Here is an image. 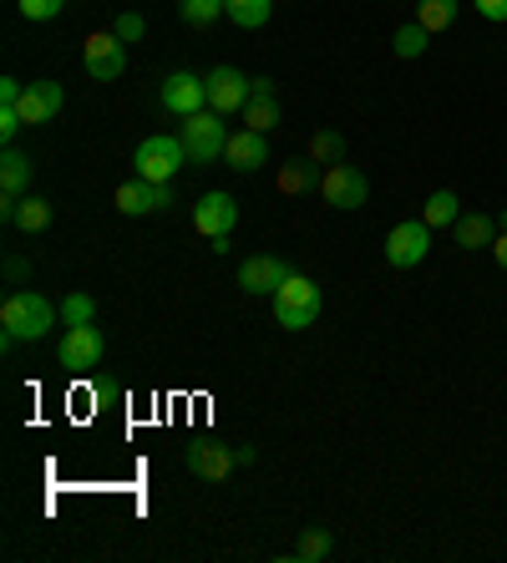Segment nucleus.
Instances as JSON below:
<instances>
[{"label":"nucleus","instance_id":"f257e3e1","mask_svg":"<svg viewBox=\"0 0 507 563\" xmlns=\"http://www.w3.org/2000/svg\"><path fill=\"white\" fill-rule=\"evenodd\" d=\"M52 325H56V305L46 300V295H36V289H15V295H5V305H0V345H5V351L21 341L52 335Z\"/></svg>","mask_w":507,"mask_h":563},{"label":"nucleus","instance_id":"f03ea898","mask_svg":"<svg viewBox=\"0 0 507 563\" xmlns=\"http://www.w3.org/2000/svg\"><path fill=\"white\" fill-rule=\"evenodd\" d=\"M320 305H326V295L305 275H289L285 285L274 289V320L285 330H310L315 320H320Z\"/></svg>","mask_w":507,"mask_h":563},{"label":"nucleus","instance_id":"7ed1b4c3","mask_svg":"<svg viewBox=\"0 0 507 563\" xmlns=\"http://www.w3.org/2000/svg\"><path fill=\"white\" fill-rule=\"evenodd\" d=\"M188 163V143L183 137H168V132H153L147 143H137V153H132V168H137V178H147V184H173V173Z\"/></svg>","mask_w":507,"mask_h":563},{"label":"nucleus","instance_id":"20e7f679","mask_svg":"<svg viewBox=\"0 0 507 563\" xmlns=\"http://www.w3.org/2000/svg\"><path fill=\"white\" fill-rule=\"evenodd\" d=\"M183 143H188L194 163H213V157H223V147H229V128H223V118L213 107H203L194 118H183Z\"/></svg>","mask_w":507,"mask_h":563},{"label":"nucleus","instance_id":"39448f33","mask_svg":"<svg viewBox=\"0 0 507 563\" xmlns=\"http://www.w3.org/2000/svg\"><path fill=\"white\" fill-rule=\"evenodd\" d=\"M320 198H326L330 209L351 213V209H365V198H371V184H365L361 168H351V163H335V168L320 173Z\"/></svg>","mask_w":507,"mask_h":563},{"label":"nucleus","instance_id":"423d86ee","mask_svg":"<svg viewBox=\"0 0 507 563\" xmlns=\"http://www.w3.org/2000/svg\"><path fill=\"white\" fill-rule=\"evenodd\" d=\"M427 254H431V223L427 219L396 223V229L386 234V264L390 269H417Z\"/></svg>","mask_w":507,"mask_h":563},{"label":"nucleus","instance_id":"0eeeda50","mask_svg":"<svg viewBox=\"0 0 507 563\" xmlns=\"http://www.w3.org/2000/svg\"><path fill=\"white\" fill-rule=\"evenodd\" d=\"M81 62L97 81H118L128 71V41L118 31H91L87 46H81Z\"/></svg>","mask_w":507,"mask_h":563},{"label":"nucleus","instance_id":"6e6552de","mask_svg":"<svg viewBox=\"0 0 507 563\" xmlns=\"http://www.w3.org/2000/svg\"><path fill=\"white\" fill-rule=\"evenodd\" d=\"M209 107L219 112V118H234V112H244L249 107V87H254V77H244L239 66H219V71H209Z\"/></svg>","mask_w":507,"mask_h":563},{"label":"nucleus","instance_id":"1a4fd4ad","mask_svg":"<svg viewBox=\"0 0 507 563\" xmlns=\"http://www.w3.org/2000/svg\"><path fill=\"white\" fill-rule=\"evenodd\" d=\"M107 361V335L97 325H66L62 335V366L71 371H97Z\"/></svg>","mask_w":507,"mask_h":563},{"label":"nucleus","instance_id":"9d476101","mask_svg":"<svg viewBox=\"0 0 507 563\" xmlns=\"http://www.w3.org/2000/svg\"><path fill=\"white\" fill-rule=\"evenodd\" d=\"M112 203H118V213H128V219H143V213L173 209V188L168 184H147V178H132V184H122L118 194H112Z\"/></svg>","mask_w":507,"mask_h":563},{"label":"nucleus","instance_id":"9b49d317","mask_svg":"<svg viewBox=\"0 0 507 563\" xmlns=\"http://www.w3.org/2000/svg\"><path fill=\"white\" fill-rule=\"evenodd\" d=\"M289 275H295V269H289L279 254H249V260L239 264V289H244V295H274Z\"/></svg>","mask_w":507,"mask_h":563},{"label":"nucleus","instance_id":"f8f14e48","mask_svg":"<svg viewBox=\"0 0 507 563\" xmlns=\"http://www.w3.org/2000/svg\"><path fill=\"white\" fill-rule=\"evenodd\" d=\"M163 107L168 112H178V118H194V112H203L209 107V81L194 77V71H173L168 81H163Z\"/></svg>","mask_w":507,"mask_h":563},{"label":"nucleus","instance_id":"ddd939ff","mask_svg":"<svg viewBox=\"0 0 507 563\" xmlns=\"http://www.w3.org/2000/svg\"><path fill=\"white\" fill-rule=\"evenodd\" d=\"M234 223H239V203L229 194H203L194 203V229L203 239H223V234H234Z\"/></svg>","mask_w":507,"mask_h":563},{"label":"nucleus","instance_id":"4468645a","mask_svg":"<svg viewBox=\"0 0 507 563\" xmlns=\"http://www.w3.org/2000/svg\"><path fill=\"white\" fill-rule=\"evenodd\" d=\"M223 163L239 173H260L264 163H269V132H229V147H223Z\"/></svg>","mask_w":507,"mask_h":563},{"label":"nucleus","instance_id":"2eb2a0df","mask_svg":"<svg viewBox=\"0 0 507 563\" xmlns=\"http://www.w3.org/2000/svg\"><path fill=\"white\" fill-rule=\"evenodd\" d=\"M183 462H188V472L203 477V483H223V477L239 467L234 446H219V442H194L188 452H183Z\"/></svg>","mask_w":507,"mask_h":563},{"label":"nucleus","instance_id":"dca6fc26","mask_svg":"<svg viewBox=\"0 0 507 563\" xmlns=\"http://www.w3.org/2000/svg\"><path fill=\"white\" fill-rule=\"evenodd\" d=\"M62 102H66V92L56 81H31L26 92H21V102H15V112H21L26 128H41V122H52L62 112Z\"/></svg>","mask_w":507,"mask_h":563},{"label":"nucleus","instance_id":"f3484780","mask_svg":"<svg viewBox=\"0 0 507 563\" xmlns=\"http://www.w3.org/2000/svg\"><path fill=\"white\" fill-rule=\"evenodd\" d=\"M31 178H36V163H31V157L11 143L5 153H0V194H5V198H26L31 194Z\"/></svg>","mask_w":507,"mask_h":563},{"label":"nucleus","instance_id":"a211bd4d","mask_svg":"<svg viewBox=\"0 0 507 563\" xmlns=\"http://www.w3.org/2000/svg\"><path fill=\"white\" fill-rule=\"evenodd\" d=\"M452 239H456V250H493V239H497V219H487V213H462V219L452 223Z\"/></svg>","mask_w":507,"mask_h":563},{"label":"nucleus","instance_id":"6ab92c4d","mask_svg":"<svg viewBox=\"0 0 507 563\" xmlns=\"http://www.w3.org/2000/svg\"><path fill=\"white\" fill-rule=\"evenodd\" d=\"M274 184H279V194H289V198L315 194V157H295V163H279Z\"/></svg>","mask_w":507,"mask_h":563},{"label":"nucleus","instance_id":"aec40b11","mask_svg":"<svg viewBox=\"0 0 507 563\" xmlns=\"http://www.w3.org/2000/svg\"><path fill=\"white\" fill-rule=\"evenodd\" d=\"M421 219H427L431 229H452V223L462 219V198H456L452 188H437V194L427 198V209H421Z\"/></svg>","mask_w":507,"mask_h":563},{"label":"nucleus","instance_id":"412c9836","mask_svg":"<svg viewBox=\"0 0 507 563\" xmlns=\"http://www.w3.org/2000/svg\"><path fill=\"white\" fill-rule=\"evenodd\" d=\"M15 229L21 234H41V229H52V203L41 194H26L21 203H15Z\"/></svg>","mask_w":507,"mask_h":563},{"label":"nucleus","instance_id":"4be33fe9","mask_svg":"<svg viewBox=\"0 0 507 563\" xmlns=\"http://www.w3.org/2000/svg\"><path fill=\"white\" fill-rule=\"evenodd\" d=\"M223 5H229V21L244 31L269 26V15H274V0H223Z\"/></svg>","mask_w":507,"mask_h":563},{"label":"nucleus","instance_id":"5701e85b","mask_svg":"<svg viewBox=\"0 0 507 563\" xmlns=\"http://www.w3.org/2000/svg\"><path fill=\"white\" fill-rule=\"evenodd\" d=\"M330 553H335V538H330L326 528H305V533H299V543H295L299 563H320V559H330Z\"/></svg>","mask_w":507,"mask_h":563},{"label":"nucleus","instance_id":"b1692460","mask_svg":"<svg viewBox=\"0 0 507 563\" xmlns=\"http://www.w3.org/2000/svg\"><path fill=\"white\" fill-rule=\"evenodd\" d=\"M239 118H244V128H254V132H274L279 128V102H274V97H249V107Z\"/></svg>","mask_w":507,"mask_h":563},{"label":"nucleus","instance_id":"393cba45","mask_svg":"<svg viewBox=\"0 0 507 563\" xmlns=\"http://www.w3.org/2000/svg\"><path fill=\"white\" fill-rule=\"evenodd\" d=\"M305 157H315V163L335 168V163H345V137H340V132H315L310 147H305Z\"/></svg>","mask_w":507,"mask_h":563},{"label":"nucleus","instance_id":"a878e982","mask_svg":"<svg viewBox=\"0 0 507 563\" xmlns=\"http://www.w3.org/2000/svg\"><path fill=\"white\" fill-rule=\"evenodd\" d=\"M417 21L437 36V31H447L456 21V0H417Z\"/></svg>","mask_w":507,"mask_h":563},{"label":"nucleus","instance_id":"bb28decb","mask_svg":"<svg viewBox=\"0 0 507 563\" xmlns=\"http://www.w3.org/2000/svg\"><path fill=\"white\" fill-rule=\"evenodd\" d=\"M178 15L188 26H213L219 15H229V5L223 0H178Z\"/></svg>","mask_w":507,"mask_h":563},{"label":"nucleus","instance_id":"cd10ccee","mask_svg":"<svg viewBox=\"0 0 507 563\" xmlns=\"http://www.w3.org/2000/svg\"><path fill=\"white\" fill-rule=\"evenodd\" d=\"M427 41H431V31L421 26V21H411V26L396 31V41H390V46H396V56H401V62H417V56L427 52Z\"/></svg>","mask_w":507,"mask_h":563},{"label":"nucleus","instance_id":"c85d7f7f","mask_svg":"<svg viewBox=\"0 0 507 563\" xmlns=\"http://www.w3.org/2000/svg\"><path fill=\"white\" fill-rule=\"evenodd\" d=\"M62 320L66 325H91V320H97V300L81 295V289H71V295L62 300Z\"/></svg>","mask_w":507,"mask_h":563},{"label":"nucleus","instance_id":"c756f323","mask_svg":"<svg viewBox=\"0 0 507 563\" xmlns=\"http://www.w3.org/2000/svg\"><path fill=\"white\" fill-rule=\"evenodd\" d=\"M15 5H21L26 21H56L66 11V0H15Z\"/></svg>","mask_w":507,"mask_h":563},{"label":"nucleus","instance_id":"7c9ffc66","mask_svg":"<svg viewBox=\"0 0 507 563\" xmlns=\"http://www.w3.org/2000/svg\"><path fill=\"white\" fill-rule=\"evenodd\" d=\"M112 31H118L122 41H143L147 21H143V15H137V11H122V15H118V26H112Z\"/></svg>","mask_w":507,"mask_h":563},{"label":"nucleus","instance_id":"2f4dec72","mask_svg":"<svg viewBox=\"0 0 507 563\" xmlns=\"http://www.w3.org/2000/svg\"><path fill=\"white\" fill-rule=\"evenodd\" d=\"M26 128V122H21V112H15V107H0V143L11 147L15 143V132Z\"/></svg>","mask_w":507,"mask_h":563},{"label":"nucleus","instance_id":"473e14b6","mask_svg":"<svg viewBox=\"0 0 507 563\" xmlns=\"http://www.w3.org/2000/svg\"><path fill=\"white\" fill-rule=\"evenodd\" d=\"M21 92H26V87H21L15 77H0V107H15L21 102Z\"/></svg>","mask_w":507,"mask_h":563},{"label":"nucleus","instance_id":"72a5a7b5","mask_svg":"<svg viewBox=\"0 0 507 563\" xmlns=\"http://www.w3.org/2000/svg\"><path fill=\"white\" fill-rule=\"evenodd\" d=\"M482 21H507V0H477Z\"/></svg>","mask_w":507,"mask_h":563},{"label":"nucleus","instance_id":"f704fd0d","mask_svg":"<svg viewBox=\"0 0 507 563\" xmlns=\"http://www.w3.org/2000/svg\"><path fill=\"white\" fill-rule=\"evenodd\" d=\"M249 97H274V77H254V87H249Z\"/></svg>","mask_w":507,"mask_h":563},{"label":"nucleus","instance_id":"c9c22d12","mask_svg":"<svg viewBox=\"0 0 507 563\" xmlns=\"http://www.w3.org/2000/svg\"><path fill=\"white\" fill-rule=\"evenodd\" d=\"M493 260H497V264H503V269H507V229H503V234L493 239Z\"/></svg>","mask_w":507,"mask_h":563},{"label":"nucleus","instance_id":"e433bc0d","mask_svg":"<svg viewBox=\"0 0 507 563\" xmlns=\"http://www.w3.org/2000/svg\"><path fill=\"white\" fill-rule=\"evenodd\" d=\"M254 457H260L254 446H234V462H239V467H249V462H254Z\"/></svg>","mask_w":507,"mask_h":563}]
</instances>
